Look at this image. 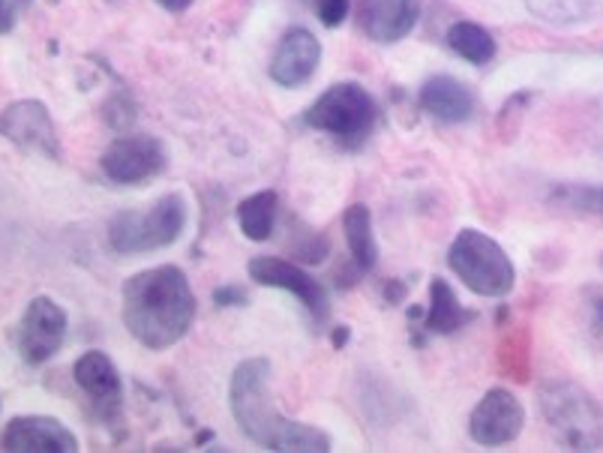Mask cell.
Instances as JSON below:
<instances>
[{
    "label": "cell",
    "instance_id": "6",
    "mask_svg": "<svg viewBox=\"0 0 603 453\" xmlns=\"http://www.w3.org/2000/svg\"><path fill=\"white\" fill-rule=\"evenodd\" d=\"M379 118V106L370 90L357 82H340L321 94L307 111V126L328 133L343 147H360Z\"/></svg>",
    "mask_w": 603,
    "mask_h": 453
},
{
    "label": "cell",
    "instance_id": "28",
    "mask_svg": "<svg viewBox=\"0 0 603 453\" xmlns=\"http://www.w3.org/2000/svg\"><path fill=\"white\" fill-rule=\"evenodd\" d=\"M345 336H348V328H345V325H340V331L333 333V345H343Z\"/></svg>",
    "mask_w": 603,
    "mask_h": 453
},
{
    "label": "cell",
    "instance_id": "15",
    "mask_svg": "<svg viewBox=\"0 0 603 453\" xmlns=\"http://www.w3.org/2000/svg\"><path fill=\"white\" fill-rule=\"evenodd\" d=\"M420 109L442 123H466L475 118L478 97L475 90L454 75H432L420 87Z\"/></svg>",
    "mask_w": 603,
    "mask_h": 453
},
{
    "label": "cell",
    "instance_id": "27",
    "mask_svg": "<svg viewBox=\"0 0 603 453\" xmlns=\"http://www.w3.org/2000/svg\"><path fill=\"white\" fill-rule=\"evenodd\" d=\"M157 3H160L165 13H172V15L186 13V10L193 7V0H157Z\"/></svg>",
    "mask_w": 603,
    "mask_h": 453
},
{
    "label": "cell",
    "instance_id": "10",
    "mask_svg": "<svg viewBox=\"0 0 603 453\" xmlns=\"http://www.w3.org/2000/svg\"><path fill=\"white\" fill-rule=\"evenodd\" d=\"M526 427V408L519 396L507 388H493L483 393V400L475 405L468 417V436L483 448H502L517 439Z\"/></svg>",
    "mask_w": 603,
    "mask_h": 453
},
{
    "label": "cell",
    "instance_id": "11",
    "mask_svg": "<svg viewBox=\"0 0 603 453\" xmlns=\"http://www.w3.org/2000/svg\"><path fill=\"white\" fill-rule=\"evenodd\" d=\"M249 280L268 285V289H283V292L295 294L316 321H324L331 313V301H328L324 285L319 280H312L304 268H297L295 261H285V258L276 256H256L249 261Z\"/></svg>",
    "mask_w": 603,
    "mask_h": 453
},
{
    "label": "cell",
    "instance_id": "18",
    "mask_svg": "<svg viewBox=\"0 0 603 453\" xmlns=\"http://www.w3.org/2000/svg\"><path fill=\"white\" fill-rule=\"evenodd\" d=\"M468 319H471V313H466L463 304L456 301V292L451 289V282L435 277L430 285V309H427L423 328L430 333H439V336H447V333L459 331Z\"/></svg>",
    "mask_w": 603,
    "mask_h": 453
},
{
    "label": "cell",
    "instance_id": "21",
    "mask_svg": "<svg viewBox=\"0 0 603 453\" xmlns=\"http://www.w3.org/2000/svg\"><path fill=\"white\" fill-rule=\"evenodd\" d=\"M550 205L579 217L603 220V184H562L550 193Z\"/></svg>",
    "mask_w": 603,
    "mask_h": 453
},
{
    "label": "cell",
    "instance_id": "12",
    "mask_svg": "<svg viewBox=\"0 0 603 453\" xmlns=\"http://www.w3.org/2000/svg\"><path fill=\"white\" fill-rule=\"evenodd\" d=\"M3 451L10 453H75L78 439L58 417L19 415L3 429Z\"/></svg>",
    "mask_w": 603,
    "mask_h": 453
},
{
    "label": "cell",
    "instance_id": "24",
    "mask_svg": "<svg viewBox=\"0 0 603 453\" xmlns=\"http://www.w3.org/2000/svg\"><path fill=\"white\" fill-rule=\"evenodd\" d=\"M352 0H319V19L324 27H340L348 19Z\"/></svg>",
    "mask_w": 603,
    "mask_h": 453
},
{
    "label": "cell",
    "instance_id": "30",
    "mask_svg": "<svg viewBox=\"0 0 603 453\" xmlns=\"http://www.w3.org/2000/svg\"><path fill=\"white\" fill-rule=\"evenodd\" d=\"M601 265H603V258H601Z\"/></svg>",
    "mask_w": 603,
    "mask_h": 453
},
{
    "label": "cell",
    "instance_id": "17",
    "mask_svg": "<svg viewBox=\"0 0 603 453\" xmlns=\"http://www.w3.org/2000/svg\"><path fill=\"white\" fill-rule=\"evenodd\" d=\"M345 244L352 253L357 273H367L376 268L379 261V244H376V232H372V213L367 205H352L343 217Z\"/></svg>",
    "mask_w": 603,
    "mask_h": 453
},
{
    "label": "cell",
    "instance_id": "4",
    "mask_svg": "<svg viewBox=\"0 0 603 453\" xmlns=\"http://www.w3.org/2000/svg\"><path fill=\"white\" fill-rule=\"evenodd\" d=\"M189 205L181 193H169L148 210H121L109 222V246L118 256H141L172 246L186 229Z\"/></svg>",
    "mask_w": 603,
    "mask_h": 453
},
{
    "label": "cell",
    "instance_id": "2",
    "mask_svg": "<svg viewBox=\"0 0 603 453\" xmlns=\"http://www.w3.org/2000/svg\"><path fill=\"white\" fill-rule=\"evenodd\" d=\"M229 405L241 432L264 451L276 453H328L331 436L319 427H309L288 417L273 405L271 364L253 357L237 364L229 384Z\"/></svg>",
    "mask_w": 603,
    "mask_h": 453
},
{
    "label": "cell",
    "instance_id": "1",
    "mask_svg": "<svg viewBox=\"0 0 603 453\" xmlns=\"http://www.w3.org/2000/svg\"><path fill=\"white\" fill-rule=\"evenodd\" d=\"M121 316L136 343L150 352H165L193 328L196 294L177 265H160L126 280L121 292Z\"/></svg>",
    "mask_w": 603,
    "mask_h": 453
},
{
    "label": "cell",
    "instance_id": "25",
    "mask_svg": "<svg viewBox=\"0 0 603 453\" xmlns=\"http://www.w3.org/2000/svg\"><path fill=\"white\" fill-rule=\"evenodd\" d=\"M213 301H217V307H241V304H247V294L237 285H222L213 292Z\"/></svg>",
    "mask_w": 603,
    "mask_h": 453
},
{
    "label": "cell",
    "instance_id": "20",
    "mask_svg": "<svg viewBox=\"0 0 603 453\" xmlns=\"http://www.w3.org/2000/svg\"><path fill=\"white\" fill-rule=\"evenodd\" d=\"M447 46L454 54H459L463 61L483 66L495 58V39L487 27L475 25V22H456L447 30Z\"/></svg>",
    "mask_w": 603,
    "mask_h": 453
},
{
    "label": "cell",
    "instance_id": "14",
    "mask_svg": "<svg viewBox=\"0 0 603 453\" xmlns=\"http://www.w3.org/2000/svg\"><path fill=\"white\" fill-rule=\"evenodd\" d=\"M321 61V42L307 27L285 30L271 58V78L280 87H304L316 75Z\"/></svg>",
    "mask_w": 603,
    "mask_h": 453
},
{
    "label": "cell",
    "instance_id": "23",
    "mask_svg": "<svg viewBox=\"0 0 603 453\" xmlns=\"http://www.w3.org/2000/svg\"><path fill=\"white\" fill-rule=\"evenodd\" d=\"M102 118L109 123L114 133H126L133 121H136V106L130 102L126 94H118V97H111L106 102V109H102Z\"/></svg>",
    "mask_w": 603,
    "mask_h": 453
},
{
    "label": "cell",
    "instance_id": "26",
    "mask_svg": "<svg viewBox=\"0 0 603 453\" xmlns=\"http://www.w3.org/2000/svg\"><path fill=\"white\" fill-rule=\"evenodd\" d=\"M19 19V3L15 0H0V37H7Z\"/></svg>",
    "mask_w": 603,
    "mask_h": 453
},
{
    "label": "cell",
    "instance_id": "19",
    "mask_svg": "<svg viewBox=\"0 0 603 453\" xmlns=\"http://www.w3.org/2000/svg\"><path fill=\"white\" fill-rule=\"evenodd\" d=\"M276 213H280V198L276 193H256V196L244 198L237 205V222H241V232L247 234L249 241H268L276 225Z\"/></svg>",
    "mask_w": 603,
    "mask_h": 453
},
{
    "label": "cell",
    "instance_id": "5",
    "mask_svg": "<svg viewBox=\"0 0 603 453\" xmlns=\"http://www.w3.org/2000/svg\"><path fill=\"white\" fill-rule=\"evenodd\" d=\"M447 265L468 292L480 297H505L517 285V268L490 234L463 229L447 249Z\"/></svg>",
    "mask_w": 603,
    "mask_h": 453
},
{
    "label": "cell",
    "instance_id": "16",
    "mask_svg": "<svg viewBox=\"0 0 603 453\" xmlns=\"http://www.w3.org/2000/svg\"><path fill=\"white\" fill-rule=\"evenodd\" d=\"M75 384L90 396V403L99 405L102 415H114L121 408V393H124V381L121 372L111 364L109 355L102 352H85L75 360L73 367Z\"/></svg>",
    "mask_w": 603,
    "mask_h": 453
},
{
    "label": "cell",
    "instance_id": "8",
    "mask_svg": "<svg viewBox=\"0 0 603 453\" xmlns=\"http://www.w3.org/2000/svg\"><path fill=\"white\" fill-rule=\"evenodd\" d=\"M66 309L51 301V297H34L27 304L25 316H22V328H19V355L30 367H39L61 352L63 340H66Z\"/></svg>",
    "mask_w": 603,
    "mask_h": 453
},
{
    "label": "cell",
    "instance_id": "9",
    "mask_svg": "<svg viewBox=\"0 0 603 453\" xmlns=\"http://www.w3.org/2000/svg\"><path fill=\"white\" fill-rule=\"evenodd\" d=\"M0 135L27 154H42L46 160H61V142L46 102L19 99L0 111Z\"/></svg>",
    "mask_w": 603,
    "mask_h": 453
},
{
    "label": "cell",
    "instance_id": "13",
    "mask_svg": "<svg viewBox=\"0 0 603 453\" xmlns=\"http://www.w3.org/2000/svg\"><path fill=\"white\" fill-rule=\"evenodd\" d=\"M418 19L420 0H357V25L379 46L406 39Z\"/></svg>",
    "mask_w": 603,
    "mask_h": 453
},
{
    "label": "cell",
    "instance_id": "29",
    "mask_svg": "<svg viewBox=\"0 0 603 453\" xmlns=\"http://www.w3.org/2000/svg\"><path fill=\"white\" fill-rule=\"evenodd\" d=\"M15 3H19V10H25V7H30L34 0H15Z\"/></svg>",
    "mask_w": 603,
    "mask_h": 453
},
{
    "label": "cell",
    "instance_id": "7",
    "mask_svg": "<svg viewBox=\"0 0 603 453\" xmlns=\"http://www.w3.org/2000/svg\"><path fill=\"white\" fill-rule=\"evenodd\" d=\"M165 162L169 160H165V147H162L160 138L141 133H124L106 147L99 169L114 184L136 186L141 181H150V177L165 172Z\"/></svg>",
    "mask_w": 603,
    "mask_h": 453
},
{
    "label": "cell",
    "instance_id": "3",
    "mask_svg": "<svg viewBox=\"0 0 603 453\" xmlns=\"http://www.w3.org/2000/svg\"><path fill=\"white\" fill-rule=\"evenodd\" d=\"M538 405L553 439L565 451H601L603 405L582 384L565 379L543 381L538 391Z\"/></svg>",
    "mask_w": 603,
    "mask_h": 453
},
{
    "label": "cell",
    "instance_id": "22",
    "mask_svg": "<svg viewBox=\"0 0 603 453\" xmlns=\"http://www.w3.org/2000/svg\"><path fill=\"white\" fill-rule=\"evenodd\" d=\"M531 13L543 19V22H558V25H567V22H582L591 15V0H526Z\"/></svg>",
    "mask_w": 603,
    "mask_h": 453
}]
</instances>
